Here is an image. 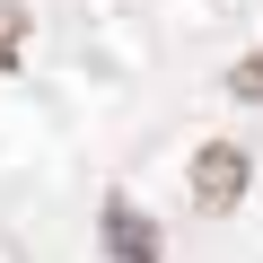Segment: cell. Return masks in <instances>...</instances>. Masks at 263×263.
Segmentation results:
<instances>
[{
	"label": "cell",
	"instance_id": "obj_1",
	"mask_svg": "<svg viewBox=\"0 0 263 263\" xmlns=\"http://www.w3.org/2000/svg\"><path fill=\"white\" fill-rule=\"evenodd\" d=\"M193 202H202V211H237V202H246V149L211 141V149L193 158Z\"/></svg>",
	"mask_w": 263,
	"mask_h": 263
},
{
	"label": "cell",
	"instance_id": "obj_2",
	"mask_svg": "<svg viewBox=\"0 0 263 263\" xmlns=\"http://www.w3.org/2000/svg\"><path fill=\"white\" fill-rule=\"evenodd\" d=\"M105 254H114V263H158V228L132 211L123 193L105 202Z\"/></svg>",
	"mask_w": 263,
	"mask_h": 263
},
{
	"label": "cell",
	"instance_id": "obj_3",
	"mask_svg": "<svg viewBox=\"0 0 263 263\" xmlns=\"http://www.w3.org/2000/svg\"><path fill=\"white\" fill-rule=\"evenodd\" d=\"M228 88H237V97H263V53H254V62H237V70H228Z\"/></svg>",
	"mask_w": 263,
	"mask_h": 263
}]
</instances>
